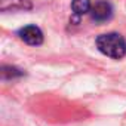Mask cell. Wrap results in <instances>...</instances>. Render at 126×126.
<instances>
[{"label":"cell","mask_w":126,"mask_h":126,"mask_svg":"<svg viewBox=\"0 0 126 126\" xmlns=\"http://www.w3.org/2000/svg\"><path fill=\"white\" fill-rule=\"evenodd\" d=\"M91 0H73L71 2V9L74 12V15L77 16H82L88 12H91Z\"/></svg>","instance_id":"277c9868"},{"label":"cell","mask_w":126,"mask_h":126,"mask_svg":"<svg viewBox=\"0 0 126 126\" xmlns=\"http://www.w3.org/2000/svg\"><path fill=\"white\" fill-rule=\"evenodd\" d=\"M22 76V71H19L18 68L15 67H11V65H3L2 67V79H12V77H19Z\"/></svg>","instance_id":"8992f818"},{"label":"cell","mask_w":126,"mask_h":126,"mask_svg":"<svg viewBox=\"0 0 126 126\" xmlns=\"http://www.w3.org/2000/svg\"><path fill=\"white\" fill-rule=\"evenodd\" d=\"M96 47L101 53L113 58L120 59L126 55V42L117 33H107L96 37Z\"/></svg>","instance_id":"6da1fadb"},{"label":"cell","mask_w":126,"mask_h":126,"mask_svg":"<svg viewBox=\"0 0 126 126\" xmlns=\"http://www.w3.org/2000/svg\"><path fill=\"white\" fill-rule=\"evenodd\" d=\"M113 15V8L107 0H96L91 8V16L96 22H104Z\"/></svg>","instance_id":"7a4b0ae2"},{"label":"cell","mask_w":126,"mask_h":126,"mask_svg":"<svg viewBox=\"0 0 126 126\" xmlns=\"http://www.w3.org/2000/svg\"><path fill=\"white\" fill-rule=\"evenodd\" d=\"M19 37L31 46H39L43 43V33L36 25H25L19 30Z\"/></svg>","instance_id":"3957f363"},{"label":"cell","mask_w":126,"mask_h":126,"mask_svg":"<svg viewBox=\"0 0 126 126\" xmlns=\"http://www.w3.org/2000/svg\"><path fill=\"white\" fill-rule=\"evenodd\" d=\"M2 11H8V9H30L31 3L30 0H2Z\"/></svg>","instance_id":"5b68a950"}]
</instances>
